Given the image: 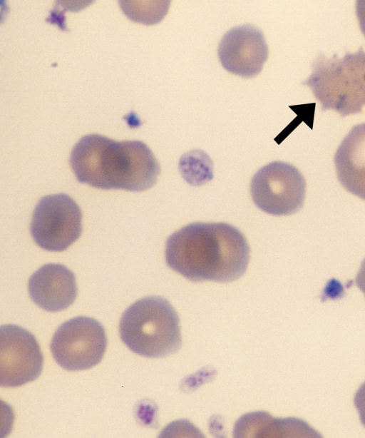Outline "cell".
Returning <instances> with one entry per match:
<instances>
[{"label":"cell","mask_w":365,"mask_h":438,"mask_svg":"<svg viewBox=\"0 0 365 438\" xmlns=\"http://www.w3.org/2000/svg\"><path fill=\"white\" fill-rule=\"evenodd\" d=\"M169 268L193 282H229L246 271L250 247L244 235L225 223H193L167 240Z\"/></svg>","instance_id":"1"},{"label":"cell","mask_w":365,"mask_h":438,"mask_svg":"<svg viewBox=\"0 0 365 438\" xmlns=\"http://www.w3.org/2000/svg\"><path fill=\"white\" fill-rule=\"evenodd\" d=\"M355 282L358 288L365 296V258L361 262V267L355 278Z\"/></svg>","instance_id":"15"},{"label":"cell","mask_w":365,"mask_h":438,"mask_svg":"<svg viewBox=\"0 0 365 438\" xmlns=\"http://www.w3.org/2000/svg\"><path fill=\"white\" fill-rule=\"evenodd\" d=\"M107 338L103 326L96 320L78 316L61 324L50 345L56 362L69 371L90 369L105 353Z\"/></svg>","instance_id":"5"},{"label":"cell","mask_w":365,"mask_h":438,"mask_svg":"<svg viewBox=\"0 0 365 438\" xmlns=\"http://www.w3.org/2000/svg\"><path fill=\"white\" fill-rule=\"evenodd\" d=\"M43 357L35 337L16 325L0 328V384L16 387L40 375Z\"/></svg>","instance_id":"8"},{"label":"cell","mask_w":365,"mask_h":438,"mask_svg":"<svg viewBox=\"0 0 365 438\" xmlns=\"http://www.w3.org/2000/svg\"><path fill=\"white\" fill-rule=\"evenodd\" d=\"M322 104V110L333 109L341 116L361 113L365 106V52L360 47L356 53L342 58L334 54L328 58L318 56L312 64V73L304 82Z\"/></svg>","instance_id":"4"},{"label":"cell","mask_w":365,"mask_h":438,"mask_svg":"<svg viewBox=\"0 0 365 438\" xmlns=\"http://www.w3.org/2000/svg\"><path fill=\"white\" fill-rule=\"evenodd\" d=\"M217 54L225 69L249 78L262 71L268 57V46L260 29L244 24L231 29L224 35Z\"/></svg>","instance_id":"9"},{"label":"cell","mask_w":365,"mask_h":438,"mask_svg":"<svg viewBox=\"0 0 365 438\" xmlns=\"http://www.w3.org/2000/svg\"><path fill=\"white\" fill-rule=\"evenodd\" d=\"M30 230L35 243L42 249L65 250L81 234V210L66 193L43 196L34 210Z\"/></svg>","instance_id":"6"},{"label":"cell","mask_w":365,"mask_h":438,"mask_svg":"<svg viewBox=\"0 0 365 438\" xmlns=\"http://www.w3.org/2000/svg\"><path fill=\"white\" fill-rule=\"evenodd\" d=\"M70 165L78 182L105 190L143 191L156 183L160 173L145 143L118 142L96 133L84 136L76 143Z\"/></svg>","instance_id":"2"},{"label":"cell","mask_w":365,"mask_h":438,"mask_svg":"<svg viewBox=\"0 0 365 438\" xmlns=\"http://www.w3.org/2000/svg\"><path fill=\"white\" fill-rule=\"evenodd\" d=\"M306 182L292 165L274 161L261 168L253 176L250 193L255 204L273 215H288L303 205Z\"/></svg>","instance_id":"7"},{"label":"cell","mask_w":365,"mask_h":438,"mask_svg":"<svg viewBox=\"0 0 365 438\" xmlns=\"http://www.w3.org/2000/svg\"><path fill=\"white\" fill-rule=\"evenodd\" d=\"M356 13L360 29L365 36V0L356 1Z\"/></svg>","instance_id":"14"},{"label":"cell","mask_w":365,"mask_h":438,"mask_svg":"<svg viewBox=\"0 0 365 438\" xmlns=\"http://www.w3.org/2000/svg\"><path fill=\"white\" fill-rule=\"evenodd\" d=\"M119 333L131 351L147 357L173 354L182 343L178 315L160 296L145 297L130 305L122 315Z\"/></svg>","instance_id":"3"},{"label":"cell","mask_w":365,"mask_h":438,"mask_svg":"<svg viewBox=\"0 0 365 438\" xmlns=\"http://www.w3.org/2000/svg\"><path fill=\"white\" fill-rule=\"evenodd\" d=\"M170 1H120L122 11L130 20L146 25L159 23L166 15Z\"/></svg>","instance_id":"12"},{"label":"cell","mask_w":365,"mask_h":438,"mask_svg":"<svg viewBox=\"0 0 365 438\" xmlns=\"http://www.w3.org/2000/svg\"><path fill=\"white\" fill-rule=\"evenodd\" d=\"M28 290L32 301L48 312L68 307L77 296L75 275L61 264L48 263L29 278Z\"/></svg>","instance_id":"10"},{"label":"cell","mask_w":365,"mask_h":438,"mask_svg":"<svg viewBox=\"0 0 365 438\" xmlns=\"http://www.w3.org/2000/svg\"><path fill=\"white\" fill-rule=\"evenodd\" d=\"M354 403L358 411L361 422L365 427V382L356 391Z\"/></svg>","instance_id":"13"},{"label":"cell","mask_w":365,"mask_h":438,"mask_svg":"<svg viewBox=\"0 0 365 438\" xmlns=\"http://www.w3.org/2000/svg\"><path fill=\"white\" fill-rule=\"evenodd\" d=\"M334 165L342 186L365 200V122L354 126L342 140Z\"/></svg>","instance_id":"11"}]
</instances>
